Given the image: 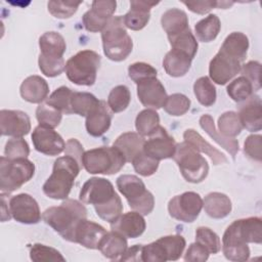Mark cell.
Listing matches in <instances>:
<instances>
[{
    "label": "cell",
    "mask_w": 262,
    "mask_h": 262,
    "mask_svg": "<svg viewBox=\"0 0 262 262\" xmlns=\"http://www.w3.org/2000/svg\"><path fill=\"white\" fill-rule=\"evenodd\" d=\"M146 224L142 215L138 212H128L121 214L113 223L111 229L117 231L129 238H136L140 236L145 230Z\"/></svg>",
    "instance_id": "44dd1931"
},
{
    "label": "cell",
    "mask_w": 262,
    "mask_h": 262,
    "mask_svg": "<svg viewBox=\"0 0 262 262\" xmlns=\"http://www.w3.org/2000/svg\"><path fill=\"white\" fill-rule=\"evenodd\" d=\"M99 100L88 92H73L71 98V108L73 114L87 117L98 105Z\"/></svg>",
    "instance_id": "d590c367"
},
{
    "label": "cell",
    "mask_w": 262,
    "mask_h": 262,
    "mask_svg": "<svg viewBox=\"0 0 262 262\" xmlns=\"http://www.w3.org/2000/svg\"><path fill=\"white\" fill-rule=\"evenodd\" d=\"M128 75L137 84L148 78H157V70L146 62H134L129 66Z\"/></svg>",
    "instance_id": "db71d44e"
},
{
    "label": "cell",
    "mask_w": 262,
    "mask_h": 262,
    "mask_svg": "<svg viewBox=\"0 0 262 262\" xmlns=\"http://www.w3.org/2000/svg\"><path fill=\"white\" fill-rule=\"evenodd\" d=\"M160 126L159 114L151 108L141 111L135 120V127L139 135L142 137L149 136Z\"/></svg>",
    "instance_id": "8d00e7d4"
},
{
    "label": "cell",
    "mask_w": 262,
    "mask_h": 262,
    "mask_svg": "<svg viewBox=\"0 0 262 262\" xmlns=\"http://www.w3.org/2000/svg\"><path fill=\"white\" fill-rule=\"evenodd\" d=\"M159 243L163 246L167 261H176L178 260L185 248L186 242L182 235L173 234V235H166L158 239Z\"/></svg>",
    "instance_id": "f35d334b"
},
{
    "label": "cell",
    "mask_w": 262,
    "mask_h": 262,
    "mask_svg": "<svg viewBox=\"0 0 262 262\" xmlns=\"http://www.w3.org/2000/svg\"><path fill=\"white\" fill-rule=\"evenodd\" d=\"M41 55L49 58H62L67 49L63 37L57 32H46L39 38Z\"/></svg>",
    "instance_id": "f546056e"
},
{
    "label": "cell",
    "mask_w": 262,
    "mask_h": 262,
    "mask_svg": "<svg viewBox=\"0 0 262 262\" xmlns=\"http://www.w3.org/2000/svg\"><path fill=\"white\" fill-rule=\"evenodd\" d=\"M81 1H49L48 11L57 18H69L78 9Z\"/></svg>",
    "instance_id": "f907efd6"
},
{
    "label": "cell",
    "mask_w": 262,
    "mask_h": 262,
    "mask_svg": "<svg viewBox=\"0 0 262 262\" xmlns=\"http://www.w3.org/2000/svg\"><path fill=\"white\" fill-rule=\"evenodd\" d=\"M203 208L201 195L194 191H186L175 195L169 201L168 211L176 220L191 223L200 215Z\"/></svg>",
    "instance_id": "30bf717a"
},
{
    "label": "cell",
    "mask_w": 262,
    "mask_h": 262,
    "mask_svg": "<svg viewBox=\"0 0 262 262\" xmlns=\"http://www.w3.org/2000/svg\"><path fill=\"white\" fill-rule=\"evenodd\" d=\"M30 258L35 262H49V261H66L64 257L54 248L35 244L30 250Z\"/></svg>",
    "instance_id": "bcb514c9"
},
{
    "label": "cell",
    "mask_w": 262,
    "mask_h": 262,
    "mask_svg": "<svg viewBox=\"0 0 262 262\" xmlns=\"http://www.w3.org/2000/svg\"><path fill=\"white\" fill-rule=\"evenodd\" d=\"M184 141L189 143L193 148H195L198 151L204 152L213 162L214 165H220L227 162L226 157L216 149L214 146H212L209 142H207L195 130L193 129H187L183 133Z\"/></svg>",
    "instance_id": "83f0119b"
},
{
    "label": "cell",
    "mask_w": 262,
    "mask_h": 262,
    "mask_svg": "<svg viewBox=\"0 0 262 262\" xmlns=\"http://www.w3.org/2000/svg\"><path fill=\"white\" fill-rule=\"evenodd\" d=\"M32 141L37 151L47 156H57L66 148L62 137L56 131L40 125L34 129Z\"/></svg>",
    "instance_id": "2e32d148"
},
{
    "label": "cell",
    "mask_w": 262,
    "mask_h": 262,
    "mask_svg": "<svg viewBox=\"0 0 262 262\" xmlns=\"http://www.w3.org/2000/svg\"><path fill=\"white\" fill-rule=\"evenodd\" d=\"M117 2L113 0H96L82 17L84 28L88 32H101L116 11Z\"/></svg>",
    "instance_id": "4fadbf2b"
},
{
    "label": "cell",
    "mask_w": 262,
    "mask_h": 262,
    "mask_svg": "<svg viewBox=\"0 0 262 262\" xmlns=\"http://www.w3.org/2000/svg\"><path fill=\"white\" fill-rule=\"evenodd\" d=\"M238 117L243 128L250 132L260 131L262 128V103L258 95H251L239 106Z\"/></svg>",
    "instance_id": "ffe728a7"
},
{
    "label": "cell",
    "mask_w": 262,
    "mask_h": 262,
    "mask_svg": "<svg viewBox=\"0 0 262 262\" xmlns=\"http://www.w3.org/2000/svg\"><path fill=\"white\" fill-rule=\"evenodd\" d=\"M144 142L145 140L138 133L126 132L116 139L114 146L123 154L126 162H132L136 156L143 151Z\"/></svg>",
    "instance_id": "4316f807"
},
{
    "label": "cell",
    "mask_w": 262,
    "mask_h": 262,
    "mask_svg": "<svg viewBox=\"0 0 262 262\" xmlns=\"http://www.w3.org/2000/svg\"><path fill=\"white\" fill-rule=\"evenodd\" d=\"M117 186L133 211L141 215H148L154 210V195L136 175L124 174L119 176L117 178Z\"/></svg>",
    "instance_id": "ba28073f"
},
{
    "label": "cell",
    "mask_w": 262,
    "mask_h": 262,
    "mask_svg": "<svg viewBox=\"0 0 262 262\" xmlns=\"http://www.w3.org/2000/svg\"><path fill=\"white\" fill-rule=\"evenodd\" d=\"M173 159L186 181L200 183L207 177L209 172L207 160L189 143L185 141L177 143Z\"/></svg>",
    "instance_id": "52a82bcc"
},
{
    "label": "cell",
    "mask_w": 262,
    "mask_h": 262,
    "mask_svg": "<svg viewBox=\"0 0 262 262\" xmlns=\"http://www.w3.org/2000/svg\"><path fill=\"white\" fill-rule=\"evenodd\" d=\"M168 40L172 49L186 53L191 59L196 54L199 47L198 41L189 28L177 35L168 37Z\"/></svg>",
    "instance_id": "e575fe53"
},
{
    "label": "cell",
    "mask_w": 262,
    "mask_h": 262,
    "mask_svg": "<svg viewBox=\"0 0 262 262\" xmlns=\"http://www.w3.org/2000/svg\"><path fill=\"white\" fill-rule=\"evenodd\" d=\"M73 91L66 86H61L54 90L48 98H46V103L50 106L58 110L59 112L70 115L72 113L71 108V98Z\"/></svg>",
    "instance_id": "b9f144b4"
},
{
    "label": "cell",
    "mask_w": 262,
    "mask_h": 262,
    "mask_svg": "<svg viewBox=\"0 0 262 262\" xmlns=\"http://www.w3.org/2000/svg\"><path fill=\"white\" fill-rule=\"evenodd\" d=\"M40 71L47 77L59 76L66 69V62L62 58H49L39 55L38 59Z\"/></svg>",
    "instance_id": "f5cc1de1"
},
{
    "label": "cell",
    "mask_w": 262,
    "mask_h": 262,
    "mask_svg": "<svg viewBox=\"0 0 262 262\" xmlns=\"http://www.w3.org/2000/svg\"><path fill=\"white\" fill-rule=\"evenodd\" d=\"M35 174V165L28 159H0V188L1 192L10 193L28 182Z\"/></svg>",
    "instance_id": "9c48e42d"
},
{
    "label": "cell",
    "mask_w": 262,
    "mask_h": 262,
    "mask_svg": "<svg viewBox=\"0 0 262 262\" xmlns=\"http://www.w3.org/2000/svg\"><path fill=\"white\" fill-rule=\"evenodd\" d=\"M127 248L128 244L126 237L114 230L106 232L98 245L100 253L111 260H119Z\"/></svg>",
    "instance_id": "d4e9b609"
},
{
    "label": "cell",
    "mask_w": 262,
    "mask_h": 262,
    "mask_svg": "<svg viewBox=\"0 0 262 262\" xmlns=\"http://www.w3.org/2000/svg\"><path fill=\"white\" fill-rule=\"evenodd\" d=\"M141 261L143 262H165L167 256L163 246L157 239L154 243L142 246Z\"/></svg>",
    "instance_id": "11a10c76"
},
{
    "label": "cell",
    "mask_w": 262,
    "mask_h": 262,
    "mask_svg": "<svg viewBox=\"0 0 262 262\" xmlns=\"http://www.w3.org/2000/svg\"><path fill=\"white\" fill-rule=\"evenodd\" d=\"M261 146H262L261 135L253 134L247 137L244 143V151L250 159L257 162H261V159H262Z\"/></svg>",
    "instance_id": "9f6ffc18"
},
{
    "label": "cell",
    "mask_w": 262,
    "mask_h": 262,
    "mask_svg": "<svg viewBox=\"0 0 262 262\" xmlns=\"http://www.w3.org/2000/svg\"><path fill=\"white\" fill-rule=\"evenodd\" d=\"M191 58L184 52L171 49L163 59V67L171 77H182L190 69Z\"/></svg>",
    "instance_id": "f1b7e54d"
},
{
    "label": "cell",
    "mask_w": 262,
    "mask_h": 262,
    "mask_svg": "<svg viewBox=\"0 0 262 262\" xmlns=\"http://www.w3.org/2000/svg\"><path fill=\"white\" fill-rule=\"evenodd\" d=\"M220 49L236 57L243 62L249 49V39L241 32H232L225 38Z\"/></svg>",
    "instance_id": "d6a6232c"
},
{
    "label": "cell",
    "mask_w": 262,
    "mask_h": 262,
    "mask_svg": "<svg viewBox=\"0 0 262 262\" xmlns=\"http://www.w3.org/2000/svg\"><path fill=\"white\" fill-rule=\"evenodd\" d=\"M31 130L29 116L21 111L2 110L0 112V131L3 136L23 137Z\"/></svg>",
    "instance_id": "e0dca14e"
},
{
    "label": "cell",
    "mask_w": 262,
    "mask_h": 262,
    "mask_svg": "<svg viewBox=\"0 0 262 262\" xmlns=\"http://www.w3.org/2000/svg\"><path fill=\"white\" fill-rule=\"evenodd\" d=\"M131 100L130 90L125 85L114 87L107 97V105L114 113H121L127 108Z\"/></svg>",
    "instance_id": "60d3db41"
},
{
    "label": "cell",
    "mask_w": 262,
    "mask_h": 262,
    "mask_svg": "<svg viewBox=\"0 0 262 262\" xmlns=\"http://www.w3.org/2000/svg\"><path fill=\"white\" fill-rule=\"evenodd\" d=\"M107 106L105 101L99 100L98 105L86 117V130L91 136H101L108 130L112 116Z\"/></svg>",
    "instance_id": "603a6c76"
},
{
    "label": "cell",
    "mask_w": 262,
    "mask_h": 262,
    "mask_svg": "<svg viewBox=\"0 0 262 262\" xmlns=\"http://www.w3.org/2000/svg\"><path fill=\"white\" fill-rule=\"evenodd\" d=\"M209 255V251L204 246L195 242L188 247L184 255V260L190 262H205L208 260Z\"/></svg>",
    "instance_id": "680465c9"
},
{
    "label": "cell",
    "mask_w": 262,
    "mask_h": 262,
    "mask_svg": "<svg viewBox=\"0 0 262 262\" xmlns=\"http://www.w3.org/2000/svg\"><path fill=\"white\" fill-rule=\"evenodd\" d=\"M131 163L134 170L144 177L152 175L159 168V161L146 156L143 151L136 156Z\"/></svg>",
    "instance_id": "816d5d0a"
},
{
    "label": "cell",
    "mask_w": 262,
    "mask_h": 262,
    "mask_svg": "<svg viewBox=\"0 0 262 262\" xmlns=\"http://www.w3.org/2000/svg\"><path fill=\"white\" fill-rule=\"evenodd\" d=\"M80 169L81 165L75 158L67 155L57 158L51 175L43 184V192L50 199H68Z\"/></svg>",
    "instance_id": "3957f363"
},
{
    "label": "cell",
    "mask_w": 262,
    "mask_h": 262,
    "mask_svg": "<svg viewBox=\"0 0 262 262\" xmlns=\"http://www.w3.org/2000/svg\"><path fill=\"white\" fill-rule=\"evenodd\" d=\"M192 12L199 14L208 13L212 8H219V1H182Z\"/></svg>",
    "instance_id": "91938a15"
},
{
    "label": "cell",
    "mask_w": 262,
    "mask_h": 262,
    "mask_svg": "<svg viewBox=\"0 0 262 262\" xmlns=\"http://www.w3.org/2000/svg\"><path fill=\"white\" fill-rule=\"evenodd\" d=\"M161 24L168 37L177 35L189 28L187 14L178 8H171L165 11L162 15Z\"/></svg>",
    "instance_id": "1f68e13d"
},
{
    "label": "cell",
    "mask_w": 262,
    "mask_h": 262,
    "mask_svg": "<svg viewBox=\"0 0 262 262\" xmlns=\"http://www.w3.org/2000/svg\"><path fill=\"white\" fill-rule=\"evenodd\" d=\"M101 40L105 56L114 61L128 57L133 48V42L124 25L123 16H113L101 31Z\"/></svg>",
    "instance_id": "277c9868"
},
{
    "label": "cell",
    "mask_w": 262,
    "mask_h": 262,
    "mask_svg": "<svg viewBox=\"0 0 262 262\" xmlns=\"http://www.w3.org/2000/svg\"><path fill=\"white\" fill-rule=\"evenodd\" d=\"M100 66V55L93 50H82L66 62L68 79L76 85L91 86L95 83Z\"/></svg>",
    "instance_id": "8992f818"
},
{
    "label": "cell",
    "mask_w": 262,
    "mask_h": 262,
    "mask_svg": "<svg viewBox=\"0 0 262 262\" xmlns=\"http://www.w3.org/2000/svg\"><path fill=\"white\" fill-rule=\"evenodd\" d=\"M94 209L99 218L110 223H113L122 214L123 204L120 196L117 194L108 203L101 206L94 207Z\"/></svg>",
    "instance_id": "c3c4849f"
},
{
    "label": "cell",
    "mask_w": 262,
    "mask_h": 262,
    "mask_svg": "<svg viewBox=\"0 0 262 262\" xmlns=\"http://www.w3.org/2000/svg\"><path fill=\"white\" fill-rule=\"evenodd\" d=\"M9 210L12 218L19 223L36 224L41 219L38 203L28 193L13 195L9 200Z\"/></svg>",
    "instance_id": "9a60e30c"
},
{
    "label": "cell",
    "mask_w": 262,
    "mask_h": 262,
    "mask_svg": "<svg viewBox=\"0 0 262 262\" xmlns=\"http://www.w3.org/2000/svg\"><path fill=\"white\" fill-rule=\"evenodd\" d=\"M175 149L176 142L174 138L170 136L162 126H159L157 130L148 136V139L145 140L143 145V152L158 161L173 158Z\"/></svg>",
    "instance_id": "5bb4252c"
},
{
    "label": "cell",
    "mask_w": 262,
    "mask_h": 262,
    "mask_svg": "<svg viewBox=\"0 0 262 262\" xmlns=\"http://www.w3.org/2000/svg\"><path fill=\"white\" fill-rule=\"evenodd\" d=\"M157 4H159V2L141 0L130 1V10L123 16L125 27L133 31L143 29L149 20L151 7Z\"/></svg>",
    "instance_id": "7402d4cb"
},
{
    "label": "cell",
    "mask_w": 262,
    "mask_h": 262,
    "mask_svg": "<svg viewBox=\"0 0 262 262\" xmlns=\"http://www.w3.org/2000/svg\"><path fill=\"white\" fill-rule=\"evenodd\" d=\"M123 154L116 146H101L84 151L82 165L90 174L113 175L125 165Z\"/></svg>",
    "instance_id": "5b68a950"
},
{
    "label": "cell",
    "mask_w": 262,
    "mask_h": 262,
    "mask_svg": "<svg viewBox=\"0 0 262 262\" xmlns=\"http://www.w3.org/2000/svg\"><path fill=\"white\" fill-rule=\"evenodd\" d=\"M142 245H134L131 248H127L125 253L119 260L121 261H141Z\"/></svg>",
    "instance_id": "6125c7cd"
},
{
    "label": "cell",
    "mask_w": 262,
    "mask_h": 262,
    "mask_svg": "<svg viewBox=\"0 0 262 262\" xmlns=\"http://www.w3.org/2000/svg\"><path fill=\"white\" fill-rule=\"evenodd\" d=\"M64 152L67 156H71V157L75 158L78 161V163L81 165V167L83 166L82 165V159H83V155H84L83 146L76 138H71L67 141Z\"/></svg>",
    "instance_id": "94428289"
},
{
    "label": "cell",
    "mask_w": 262,
    "mask_h": 262,
    "mask_svg": "<svg viewBox=\"0 0 262 262\" xmlns=\"http://www.w3.org/2000/svg\"><path fill=\"white\" fill-rule=\"evenodd\" d=\"M203 207L207 215L214 219L225 218L232 209L229 198L221 192L208 193L203 201Z\"/></svg>",
    "instance_id": "484cf974"
},
{
    "label": "cell",
    "mask_w": 262,
    "mask_h": 262,
    "mask_svg": "<svg viewBox=\"0 0 262 262\" xmlns=\"http://www.w3.org/2000/svg\"><path fill=\"white\" fill-rule=\"evenodd\" d=\"M190 107L189 98L182 93H174L167 97L164 108L165 111L174 117L184 115Z\"/></svg>",
    "instance_id": "7dc6e473"
},
{
    "label": "cell",
    "mask_w": 262,
    "mask_h": 262,
    "mask_svg": "<svg viewBox=\"0 0 262 262\" xmlns=\"http://www.w3.org/2000/svg\"><path fill=\"white\" fill-rule=\"evenodd\" d=\"M226 90L227 94L230 96V98H232V100L236 102H243L253 94L254 88L247 78L241 76L230 82Z\"/></svg>",
    "instance_id": "7bdbcfd3"
},
{
    "label": "cell",
    "mask_w": 262,
    "mask_h": 262,
    "mask_svg": "<svg viewBox=\"0 0 262 262\" xmlns=\"http://www.w3.org/2000/svg\"><path fill=\"white\" fill-rule=\"evenodd\" d=\"M36 118L40 126L53 129L59 125L62 118V113L45 102L39 104L37 107Z\"/></svg>",
    "instance_id": "ee69618b"
},
{
    "label": "cell",
    "mask_w": 262,
    "mask_h": 262,
    "mask_svg": "<svg viewBox=\"0 0 262 262\" xmlns=\"http://www.w3.org/2000/svg\"><path fill=\"white\" fill-rule=\"evenodd\" d=\"M137 96L144 106L151 110L163 107L168 97L163 84L157 78H148L137 83Z\"/></svg>",
    "instance_id": "ac0fdd59"
},
{
    "label": "cell",
    "mask_w": 262,
    "mask_h": 262,
    "mask_svg": "<svg viewBox=\"0 0 262 262\" xmlns=\"http://www.w3.org/2000/svg\"><path fill=\"white\" fill-rule=\"evenodd\" d=\"M241 69L239 59L220 49L210 61L209 75L216 84L225 85L241 72Z\"/></svg>",
    "instance_id": "7c38bea8"
},
{
    "label": "cell",
    "mask_w": 262,
    "mask_h": 262,
    "mask_svg": "<svg viewBox=\"0 0 262 262\" xmlns=\"http://www.w3.org/2000/svg\"><path fill=\"white\" fill-rule=\"evenodd\" d=\"M42 218L46 224L58 232L63 239L72 242L77 224L87 218L85 206L77 200L66 199L59 206L44 211Z\"/></svg>",
    "instance_id": "7a4b0ae2"
},
{
    "label": "cell",
    "mask_w": 262,
    "mask_h": 262,
    "mask_svg": "<svg viewBox=\"0 0 262 262\" xmlns=\"http://www.w3.org/2000/svg\"><path fill=\"white\" fill-rule=\"evenodd\" d=\"M260 68H261L260 62L251 60V61L243 64L242 69H241L243 76L251 82L254 90H259L261 87Z\"/></svg>",
    "instance_id": "6f0895ef"
},
{
    "label": "cell",
    "mask_w": 262,
    "mask_h": 262,
    "mask_svg": "<svg viewBox=\"0 0 262 262\" xmlns=\"http://www.w3.org/2000/svg\"><path fill=\"white\" fill-rule=\"evenodd\" d=\"M6 194L1 192V220L2 222L9 220L12 216L9 210V205H6V200H5Z\"/></svg>",
    "instance_id": "be15d7a7"
},
{
    "label": "cell",
    "mask_w": 262,
    "mask_h": 262,
    "mask_svg": "<svg viewBox=\"0 0 262 262\" xmlns=\"http://www.w3.org/2000/svg\"><path fill=\"white\" fill-rule=\"evenodd\" d=\"M195 242L204 246L210 254H217L221 250V242L218 234L209 227L201 226L196 229Z\"/></svg>",
    "instance_id": "f6af8a7d"
},
{
    "label": "cell",
    "mask_w": 262,
    "mask_h": 262,
    "mask_svg": "<svg viewBox=\"0 0 262 262\" xmlns=\"http://www.w3.org/2000/svg\"><path fill=\"white\" fill-rule=\"evenodd\" d=\"M262 221L259 217H249L233 221L222 236V252L230 261L243 262L250 257L249 243L261 244Z\"/></svg>",
    "instance_id": "6da1fadb"
},
{
    "label": "cell",
    "mask_w": 262,
    "mask_h": 262,
    "mask_svg": "<svg viewBox=\"0 0 262 262\" xmlns=\"http://www.w3.org/2000/svg\"><path fill=\"white\" fill-rule=\"evenodd\" d=\"M221 23L216 14H209L194 26L196 38L202 42H211L219 34Z\"/></svg>",
    "instance_id": "836d02e7"
},
{
    "label": "cell",
    "mask_w": 262,
    "mask_h": 262,
    "mask_svg": "<svg viewBox=\"0 0 262 262\" xmlns=\"http://www.w3.org/2000/svg\"><path fill=\"white\" fill-rule=\"evenodd\" d=\"M117 194L111 181L101 177H92L83 184L79 199L83 204L97 207L108 203Z\"/></svg>",
    "instance_id": "8fae6325"
},
{
    "label": "cell",
    "mask_w": 262,
    "mask_h": 262,
    "mask_svg": "<svg viewBox=\"0 0 262 262\" xmlns=\"http://www.w3.org/2000/svg\"><path fill=\"white\" fill-rule=\"evenodd\" d=\"M200 125L212 139H214L219 145H221L231 155L232 159H235V156L239 149L237 140H235L234 138L226 137L219 133L216 130L213 118L210 115H203L200 118Z\"/></svg>",
    "instance_id": "4dcf8cb0"
},
{
    "label": "cell",
    "mask_w": 262,
    "mask_h": 262,
    "mask_svg": "<svg viewBox=\"0 0 262 262\" xmlns=\"http://www.w3.org/2000/svg\"><path fill=\"white\" fill-rule=\"evenodd\" d=\"M4 154L9 160L27 159L30 154V147L24 138L13 137L6 142Z\"/></svg>",
    "instance_id": "681fc988"
},
{
    "label": "cell",
    "mask_w": 262,
    "mask_h": 262,
    "mask_svg": "<svg viewBox=\"0 0 262 262\" xmlns=\"http://www.w3.org/2000/svg\"><path fill=\"white\" fill-rule=\"evenodd\" d=\"M218 129L226 137L233 138L238 135L243 129L238 114L235 112H225L218 119Z\"/></svg>",
    "instance_id": "ab89813d"
},
{
    "label": "cell",
    "mask_w": 262,
    "mask_h": 262,
    "mask_svg": "<svg viewBox=\"0 0 262 262\" xmlns=\"http://www.w3.org/2000/svg\"><path fill=\"white\" fill-rule=\"evenodd\" d=\"M193 92L199 102L205 106H211L216 101V88L206 76L199 78L194 82Z\"/></svg>",
    "instance_id": "74e56055"
},
{
    "label": "cell",
    "mask_w": 262,
    "mask_h": 262,
    "mask_svg": "<svg viewBox=\"0 0 262 262\" xmlns=\"http://www.w3.org/2000/svg\"><path fill=\"white\" fill-rule=\"evenodd\" d=\"M21 97L31 103H41L49 93L47 82L40 76H30L20 85Z\"/></svg>",
    "instance_id": "cb8c5ba5"
},
{
    "label": "cell",
    "mask_w": 262,
    "mask_h": 262,
    "mask_svg": "<svg viewBox=\"0 0 262 262\" xmlns=\"http://www.w3.org/2000/svg\"><path fill=\"white\" fill-rule=\"evenodd\" d=\"M105 233L106 230L104 227L86 218L77 224L73 233L72 243H77L87 249L95 250L98 249V245Z\"/></svg>",
    "instance_id": "d6986e66"
}]
</instances>
